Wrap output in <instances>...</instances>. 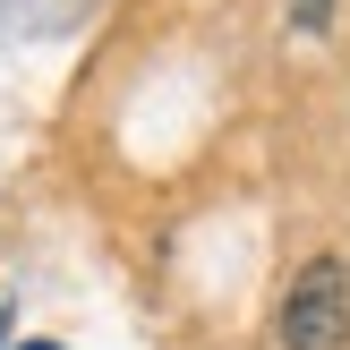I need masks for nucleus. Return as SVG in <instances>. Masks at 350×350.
Returning <instances> with one entry per match:
<instances>
[{"mask_svg":"<svg viewBox=\"0 0 350 350\" xmlns=\"http://www.w3.org/2000/svg\"><path fill=\"white\" fill-rule=\"evenodd\" d=\"M273 334H282V350H342L350 342V265L342 256H308L291 273Z\"/></svg>","mask_w":350,"mask_h":350,"instance_id":"1","label":"nucleus"},{"mask_svg":"<svg viewBox=\"0 0 350 350\" xmlns=\"http://www.w3.org/2000/svg\"><path fill=\"white\" fill-rule=\"evenodd\" d=\"M291 17H299L308 34H325V26H334V0H291Z\"/></svg>","mask_w":350,"mask_h":350,"instance_id":"2","label":"nucleus"},{"mask_svg":"<svg viewBox=\"0 0 350 350\" xmlns=\"http://www.w3.org/2000/svg\"><path fill=\"white\" fill-rule=\"evenodd\" d=\"M26 350H60V342H26Z\"/></svg>","mask_w":350,"mask_h":350,"instance_id":"3","label":"nucleus"}]
</instances>
